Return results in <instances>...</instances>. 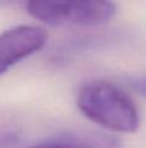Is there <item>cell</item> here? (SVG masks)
<instances>
[{"label": "cell", "instance_id": "obj_6", "mask_svg": "<svg viewBox=\"0 0 146 148\" xmlns=\"http://www.w3.org/2000/svg\"><path fill=\"white\" fill-rule=\"evenodd\" d=\"M132 87H133L140 95L146 97V77L133 79V81H132Z\"/></svg>", "mask_w": 146, "mask_h": 148}, {"label": "cell", "instance_id": "obj_2", "mask_svg": "<svg viewBox=\"0 0 146 148\" xmlns=\"http://www.w3.org/2000/svg\"><path fill=\"white\" fill-rule=\"evenodd\" d=\"M31 17L52 26H96L115 16L116 5L105 0L89 1H27Z\"/></svg>", "mask_w": 146, "mask_h": 148}, {"label": "cell", "instance_id": "obj_5", "mask_svg": "<svg viewBox=\"0 0 146 148\" xmlns=\"http://www.w3.org/2000/svg\"><path fill=\"white\" fill-rule=\"evenodd\" d=\"M27 148H84V147H80L74 143H65V142H49V143L35 144V146H31Z\"/></svg>", "mask_w": 146, "mask_h": 148}, {"label": "cell", "instance_id": "obj_3", "mask_svg": "<svg viewBox=\"0 0 146 148\" xmlns=\"http://www.w3.org/2000/svg\"><path fill=\"white\" fill-rule=\"evenodd\" d=\"M48 43L44 29L31 25H18L0 34V75L12 66L39 52Z\"/></svg>", "mask_w": 146, "mask_h": 148}, {"label": "cell", "instance_id": "obj_1", "mask_svg": "<svg viewBox=\"0 0 146 148\" xmlns=\"http://www.w3.org/2000/svg\"><path fill=\"white\" fill-rule=\"evenodd\" d=\"M76 105L88 120L110 131L132 134L140 127V113L132 97L110 82L84 84L78 94Z\"/></svg>", "mask_w": 146, "mask_h": 148}, {"label": "cell", "instance_id": "obj_4", "mask_svg": "<svg viewBox=\"0 0 146 148\" xmlns=\"http://www.w3.org/2000/svg\"><path fill=\"white\" fill-rule=\"evenodd\" d=\"M20 139L18 131L13 129H0V148H10Z\"/></svg>", "mask_w": 146, "mask_h": 148}]
</instances>
